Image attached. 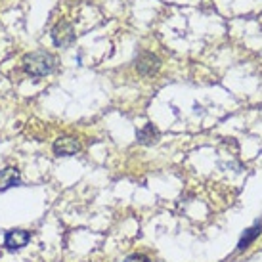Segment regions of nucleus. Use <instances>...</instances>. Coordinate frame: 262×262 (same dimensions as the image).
<instances>
[{"instance_id": "nucleus-7", "label": "nucleus", "mask_w": 262, "mask_h": 262, "mask_svg": "<svg viewBox=\"0 0 262 262\" xmlns=\"http://www.w3.org/2000/svg\"><path fill=\"white\" fill-rule=\"evenodd\" d=\"M136 138H138L140 144H144V146H151V144H157V142H159V130H157L151 123H147V124H144L138 132H136Z\"/></svg>"}, {"instance_id": "nucleus-1", "label": "nucleus", "mask_w": 262, "mask_h": 262, "mask_svg": "<svg viewBox=\"0 0 262 262\" xmlns=\"http://www.w3.org/2000/svg\"><path fill=\"white\" fill-rule=\"evenodd\" d=\"M23 69L31 77H46L56 69V58L46 50L31 52L23 58Z\"/></svg>"}, {"instance_id": "nucleus-9", "label": "nucleus", "mask_w": 262, "mask_h": 262, "mask_svg": "<svg viewBox=\"0 0 262 262\" xmlns=\"http://www.w3.org/2000/svg\"><path fill=\"white\" fill-rule=\"evenodd\" d=\"M126 262H151V258L146 255H132L126 258Z\"/></svg>"}, {"instance_id": "nucleus-6", "label": "nucleus", "mask_w": 262, "mask_h": 262, "mask_svg": "<svg viewBox=\"0 0 262 262\" xmlns=\"http://www.w3.org/2000/svg\"><path fill=\"white\" fill-rule=\"evenodd\" d=\"M19 184H21V176H19V170L15 167H8L4 170H0V191L15 188Z\"/></svg>"}, {"instance_id": "nucleus-2", "label": "nucleus", "mask_w": 262, "mask_h": 262, "mask_svg": "<svg viewBox=\"0 0 262 262\" xmlns=\"http://www.w3.org/2000/svg\"><path fill=\"white\" fill-rule=\"evenodd\" d=\"M136 69H138L140 75L151 77V75H155L161 69V59L157 58L155 54H151V52H144V54H140V58L136 59Z\"/></svg>"}, {"instance_id": "nucleus-8", "label": "nucleus", "mask_w": 262, "mask_h": 262, "mask_svg": "<svg viewBox=\"0 0 262 262\" xmlns=\"http://www.w3.org/2000/svg\"><path fill=\"white\" fill-rule=\"evenodd\" d=\"M262 233V224L260 222H256L255 226H251L247 232L243 233V237L239 239V243H237V251H245V249H249L251 247V243L258 237Z\"/></svg>"}, {"instance_id": "nucleus-5", "label": "nucleus", "mask_w": 262, "mask_h": 262, "mask_svg": "<svg viewBox=\"0 0 262 262\" xmlns=\"http://www.w3.org/2000/svg\"><path fill=\"white\" fill-rule=\"evenodd\" d=\"M31 241V233L27 230H10L4 237V247L8 251H19Z\"/></svg>"}, {"instance_id": "nucleus-3", "label": "nucleus", "mask_w": 262, "mask_h": 262, "mask_svg": "<svg viewBox=\"0 0 262 262\" xmlns=\"http://www.w3.org/2000/svg\"><path fill=\"white\" fill-rule=\"evenodd\" d=\"M52 40L56 46L59 48H66L69 44L75 40V33H73V27L66 21H59L54 29H52Z\"/></svg>"}, {"instance_id": "nucleus-4", "label": "nucleus", "mask_w": 262, "mask_h": 262, "mask_svg": "<svg viewBox=\"0 0 262 262\" xmlns=\"http://www.w3.org/2000/svg\"><path fill=\"white\" fill-rule=\"evenodd\" d=\"M54 153L58 155V157H71L75 153L80 149V144L77 138H71V136H59L56 142H54V146H52Z\"/></svg>"}]
</instances>
